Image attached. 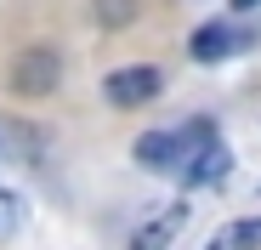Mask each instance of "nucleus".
Segmentation results:
<instances>
[{
	"instance_id": "obj_1",
	"label": "nucleus",
	"mask_w": 261,
	"mask_h": 250,
	"mask_svg": "<svg viewBox=\"0 0 261 250\" xmlns=\"http://www.w3.org/2000/svg\"><path fill=\"white\" fill-rule=\"evenodd\" d=\"M63 80V57L51 46H29L17 63H12V91L17 97H51Z\"/></svg>"
},
{
	"instance_id": "obj_2",
	"label": "nucleus",
	"mask_w": 261,
	"mask_h": 250,
	"mask_svg": "<svg viewBox=\"0 0 261 250\" xmlns=\"http://www.w3.org/2000/svg\"><path fill=\"white\" fill-rule=\"evenodd\" d=\"M159 86H165V74L159 68H148V63H137V68H114L108 74V103L114 108H142V103H153L159 97Z\"/></svg>"
},
{
	"instance_id": "obj_3",
	"label": "nucleus",
	"mask_w": 261,
	"mask_h": 250,
	"mask_svg": "<svg viewBox=\"0 0 261 250\" xmlns=\"http://www.w3.org/2000/svg\"><path fill=\"white\" fill-rule=\"evenodd\" d=\"M233 171V148H222V142H210V148H199L188 165H182V177H188V188H210V182H222Z\"/></svg>"
},
{
	"instance_id": "obj_4",
	"label": "nucleus",
	"mask_w": 261,
	"mask_h": 250,
	"mask_svg": "<svg viewBox=\"0 0 261 250\" xmlns=\"http://www.w3.org/2000/svg\"><path fill=\"white\" fill-rule=\"evenodd\" d=\"M137 165H148V171H182V142H176V131H148V137H137Z\"/></svg>"
},
{
	"instance_id": "obj_5",
	"label": "nucleus",
	"mask_w": 261,
	"mask_h": 250,
	"mask_svg": "<svg viewBox=\"0 0 261 250\" xmlns=\"http://www.w3.org/2000/svg\"><path fill=\"white\" fill-rule=\"evenodd\" d=\"M244 40H250V34H233L227 23H204V29L193 34L188 52H193L199 63H222V57H233V46H244Z\"/></svg>"
},
{
	"instance_id": "obj_6",
	"label": "nucleus",
	"mask_w": 261,
	"mask_h": 250,
	"mask_svg": "<svg viewBox=\"0 0 261 250\" xmlns=\"http://www.w3.org/2000/svg\"><path fill=\"white\" fill-rule=\"evenodd\" d=\"M182 222H188V205H170L165 216H153L137 239H130V250H170V239L182 233Z\"/></svg>"
},
{
	"instance_id": "obj_7",
	"label": "nucleus",
	"mask_w": 261,
	"mask_h": 250,
	"mask_svg": "<svg viewBox=\"0 0 261 250\" xmlns=\"http://www.w3.org/2000/svg\"><path fill=\"white\" fill-rule=\"evenodd\" d=\"M204 250H261V216H239L227 228H216V239Z\"/></svg>"
},
{
	"instance_id": "obj_8",
	"label": "nucleus",
	"mask_w": 261,
	"mask_h": 250,
	"mask_svg": "<svg viewBox=\"0 0 261 250\" xmlns=\"http://www.w3.org/2000/svg\"><path fill=\"white\" fill-rule=\"evenodd\" d=\"M137 12H142V0H91V17L102 29H130Z\"/></svg>"
},
{
	"instance_id": "obj_9",
	"label": "nucleus",
	"mask_w": 261,
	"mask_h": 250,
	"mask_svg": "<svg viewBox=\"0 0 261 250\" xmlns=\"http://www.w3.org/2000/svg\"><path fill=\"white\" fill-rule=\"evenodd\" d=\"M250 6H261V0H233V12H250Z\"/></svg>"
}]
</instances>
